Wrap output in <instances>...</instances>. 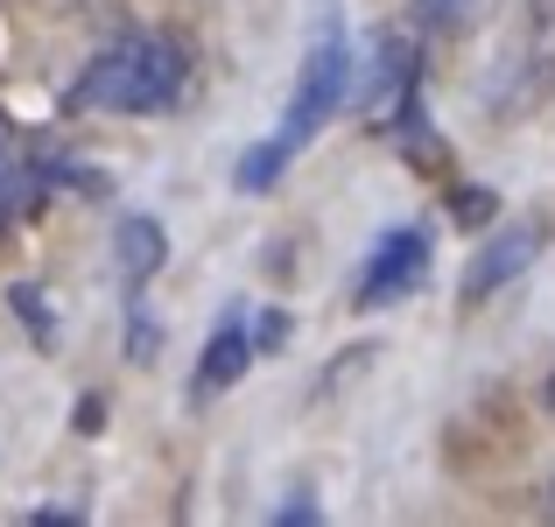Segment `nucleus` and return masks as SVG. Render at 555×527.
<instances>
[{"mask_svg":"<svg viewBox=\"0 0 555 527\" xmlns=\"http://www.w3.org/2000/svg\"><path fill=\"white\" fill-rule=\"evenodd\" d=\"M190 85V56L177 36H163V28H127V36H113L106 50L85 56V70L70 78L64 106L70 113H127V120H141V113H169L183 99Z\"/></svg>","mask_w":555,"mask_h":527,"instance_id":"f257e3e1","label":"nucleus"},{"mask_svg":"<svg viewBox=\"0 0 555 527\" xmlns=\"http://www.w3.org/2000/svg\"><path fill=\"white\" fill-rule=\"evenodd\" d=\"M345 92H352V50H345L338 8H324L310 50H302V70H296V92H288V113H282V127L268 134V149L282 155V163H296V155L310 149L317 134H324L331 113L345 106Z\"/></svg>","mask_w":555,"mask_h":527,"instance_id":"f03ea898","label":"nucleus"},{"mask_svg":"<svg viewBox=\"0 0 555 527\" xmlns=\"http://www.w3.org/2000/svg\"><path fill=\"white\" fill-rule=\"evenodd\" d=\"M422 268H429V232H422V226H401V232H387V240L373 246L366 274H359L352 303H359V310H387L393 296H408V288L422 282Z\"/></svg>","mask_w":555,"mask_h":527,"instance_id":"7ed1b4c3","label":"nucleus"},{"mask_svg":"<svg viewBox=\"0 0 555 527\" xmlns=\"http://www.w3.org/2000/svg\"><path fill=\"white\" fill-rule=\"evenodd\" d=\"M542 240H548L542 218H514V226H500V232H492V240L472 254V268H464V303H486L492 288H506L534 254H542Z\"/></svg>","mask_w":555,"mask_h":527,"instance_id":"20e7f679","label":"nucleus"},{"mask_svg":"<svg viewBox=\"0 0 555 527\" xmlns=\"http://www.w3.org/2000/svg\"><path fill=\"white\" fill-rule=\"evenodd\" d=\"M246 359H254V331H246V317L240 310H225V324L211 331V345H204V365H197V380H190V394H225L232 380L246 373Z\"/></svg>","mask_w":555,"mask_h":527,"instance_id":"39448f33","label":"nucleus"},{"mask_svg":"<svg viewBox=\"0 0 555 527\" xmlns=\"http://www.w3.org/2000/svg\"><path fill=\"white\" fill-rule=\"evenodd\" d=\"M113 246H120V274H127V288H134V296H141V282H149V274L169 260V240H163V226H155V218H127Z\"/></svg>","mask_w":555,"mask_h":527,"instance_id":"423d86ee","label":"nucleus"},{"mask_svg":"<svg viewBox=\"0 0 555 527\" xmlns=\"http://www.w3.org/2000/svg\"><path fill=\"white\" fill-rule=\"evenodd\" d=\"M28 197H36V176H28V163L14 155V141L0 134V226H8V218L22 211Z\"/></svg>","mask_w":555,"mask_h":527,"instance_id":"0eeeda50","label":"nucleus"},{"mask_svg":"<svg viewBox=\"0 0 555 527\" xmlns=\"http://www.w3.org/2000/svg\"><path fill=\"white\" fill-rule=\"evenodd\" d=\"M415 8H422V22H436V28H472L492 0H415Z\"/></svg>","mask_w":555,"mask_h":527,"instance_id":"6e6552de","label":"nucleus"},{"mask_svg":"<svg viewBox=\"0 0 555 527\" xmlns=\"http://www.w3.org/2000/svg\"><path fill=\"white\" fill-rule=\"evenodd\" d=\"M14 310H22V324H28V331H36V338H56V317H50V310H42V296H36V288H28V282H22V288H14Z\"/></svg>","mask_w":555,"mask_h":527,"instance_id":"1a4fd4ad","label":"nucleus"},{"mask_svg":"<svg viewBox=\"0 0 555 527\" xmlns=\"http://www.w3.org/2000/svg\"><path fill=\"white\" fill-rule=\"evenodd\" d=\"M155 345H163V324H149V310L134 303V331H127V351H134V359L149 365V351H155Z\"/></svg>","mask_w":555,"mask_h":527,"instance_id":"9d476101","label":"nucleus"},{"mask_svg":"<svg viewBox=\"0 0 555 527\" xmlns=\"http://www.w3.org/2000/svg\"><path fill=\"white\" fill-rule=\"evenodd\" d=\"M99 422H106V401H92V394H85V401H78V436H92Z\"/></svg>","mask_w":555,"mask_h":527,"instance_id":"9b49d317","label":"nucleus"},{"mask_svg":"<svg viewBox=\"0 0 555 527\" xmlns=\"http://www.w3.org/2000/svg\"><path fill=\"white\" fill-rule=\"evenodd\" d=\"M542 394H548V408H555V365H548V387H542Z\"/></svg>","mask_w":555,"mask_h":527,"instance_id":"f8f14e48","label":"nucleus"},{"mask_svg":"<svg viewBox=\"0 0 555 527\" xmlns=\"http://www.w3.org/2000/svg\"><path fill=\"white\" fill-rule=\"evenodd\" d=\"M548 506H555V478H548Z\"/></svg>","mask_w":555,"mask_h":527,"instance_id":"ddd939ff","label":"nucleus"}]
</instances>
